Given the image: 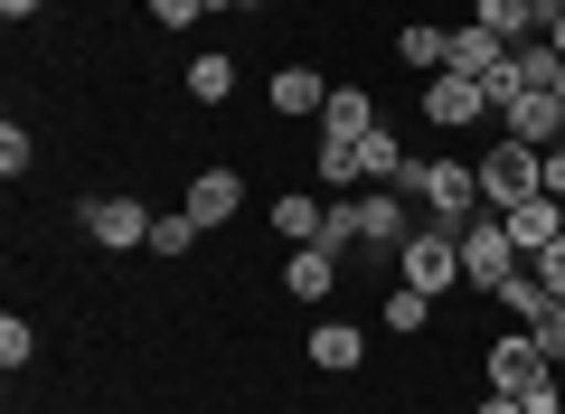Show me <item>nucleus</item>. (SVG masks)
Here are the masks:
<instances>
[{
    "mask_svg": "<svg viewBox=\"0 0 565 414\" xmlns=\"http://www.w3.org/2000/svg\"><path fill=\"white\" fill-rule=\"evenodd\" d=\"M405 198H424V226H471L481 217V170L471 160H415Z\"/></svg>",
    "mask_w": 565,
    "mask_h": 414,
    "instance_id": "nucleus-1",
    "label": "nucleus"
},
{
    "mask_svg": "<svg viewBox=\"0 0 565 414\" xmlns=\"http://www.w3.org/2000/svg\"><path fill=\"white\" fill-rule=\"evenodd\" d=\"M340 208H349V245H367V255H386V264H396L405 255V236H415V208H424V198H405V189H359V198H340Z\"/></svg>",
    "mask_w": 565,
    "mask_h": 414,
    "instance_id": "nucleus-2",
    "label": "nucleus"
},
{
    "mask_svg": "<svg viewBox=\"0 0 565 414\" xmlns=\"http://www.w3.org/2000/svg\"><path fill=\"white\" fill-rule=\"evenodd\" d=\"M471 170H481V208H527V198L546 189V151H537V141H519V132H500Z\"/></svg>",
    "mask_w": 565,
    "mask_h": 414,
    "instance_id": "nucleus-3",
    "label": "nucleus"
},
{
    "mask_svg": "<svg viewBox=\"0 0 565 414\" xmlns=\"http://www.w3.org/2000/svg\"><path fill=\"white\" fill-rule=\"evenodd\" d=\"M396 283H415V293H462V226H415L396 255Z\"/></svg>",
    "mask_w": 565,
    "mask_h": 414,
    "instance_id": "nucleus-4",
    "label": "nucleus"
},
{
    "mask_svg": "<svg viewBox=\"0 0 565 414\" xmlns=\"http://www.w3.org/2000/svg\"><path fill=\"white\" fill-rule=\"evenodd\" d=\"M519 245H509V226H500V208H481V217H471L462 226V283H471V293H500V283L509 274H519Z\"/></svg>",
    "mask_w": 565,
    "mask_h": 414,
    "instance_id": "nucleus-5",
    "label": "nucleus"
},
{
    "mask_svg": "<svg viewBox=\"0 0 565 414\" xmlns=\"http://www.w3.org/2000/svg\"><path fill=\"white\" fill-rule=\"evenodd\" d=\"M481 376H490V395H527L537 376H556V358L537 349V330H519V320H509V330L481 349Z\"/></svg>",
    "mask_w": 565,
    "mask_h": 414,
    "instance_id": "nucleus-6",
    "label": "nucleus"
},
{
    "mask_svg": "<svg viewBox=\"0 0 565 414\" xmlns=\"http://www.w3.org/2000/svg\"><path fill=\"white\" fill-rule=\"evenodd\" d=\"M85 236H95L104 255H132V245H151V208H141V198H95V208H85Z\"/></svg>",
    "mask_w": 565,
    "mask_h": 414,
    "instance_id": "nucleus-7",
    "label": "nucleus"
},
{
    "mask_svg": "<svg viewBox=\"0 0 565 414\" xmlns=\"http://www.w3.org/2000/svg\"><path fill=\"white\" fill-rule=\"evenodd\" d=\"M481 114H490L481 76H452V66H444V76L424 85V123H434V132H462V123H481Z\"/></svg>",
    "mask_w": 565,
    "mask_h": 414,
    "instance_id": "nucleus-8",
    "label": "nucleus"
},
{
    "mask_svg": "<svg viewBox=\"0 0 565 414\" xmlns=\"http://www.w3.org/2000/svg\"><path fill=\"white\" fill-rule=\"evenodd\" d=\"M500 226H509V245H519V255H546V245L565 236V198H527V208H500Z\"/></svg>",
    "mask_w": 565,
    "mask_h": 414,
    "instance_id": "nucleus-9",
    "label": "nucleus"
},
{
    "mask_svg": "<svg viewBox=\"0 0 565 414\" xmlns=\"http://www.w3.org/2000/svg\"><path fill=\"white\" fill-rule=\"evenodd\" d=\"M180 208H189L199 226H226V217H245V179H236V170H199Z\"/></svg>",
    "mask_w": 565,
    "mask_h": 414,
    "instance_id": "nucleus-10",
    "label": "nucleus"
},
{
    "mask_svg": "<svg viewBox=\"0 0 565 414\" xmlns=\"http://www.w3.org/2000/svg\"><path fill=\"white\" fill-rule=\"evenodd\" d=\"M500 123H509L519 141H537V151H546V141L565 132V104L546 95V85H527V95H509V104H500Z\"/></svg>",
    "mask_w": 565,
    "mask_h": 414,
    "instance_id": "nucleus-11",
    "label": "nucleus"
},
{
    "mask_svg": "<svg viewBox=\"0 0 565 414\" xmlns=\"http://www.w3.org/2000/svg\"><path fill=\"white\" fill-rule=\"evenodd\" d=\"M264 104H274L282 123H311V114L330 104V85L311 76V66H274V85H264Z\"/></svg>",
    "mask_w": 565,
    "mask_h": 414,
    "instance_id": "nucleus-12",
    "label": "nucleus"
},
{
    "mask_svg": "<svg viewBox=\"0 0 565 414\" xmlns=\"http://www.w3.org/2000/svg\"><path fill=\"white\" fill-rule=\"evenodd\" d=\"M302 358H311V368H321V376H349V368H359V358H367V330H359V320H321Z\"/></svg>",
    "mask_w": 565,
    "mask_h": 414,
    "instance_id": "nucleus-13",
    "label": "nucleus"
},
{
    "mask_svg": "<svg viewBox=\"0 0 565 414\" xmlns=\"http://www.w3.org/2000/svg\"><path fill=\"white\" fill-rule=\"evenodd\" d=\"M282 293H292V301H330V293H340V255H330V245H292Z\"/></svg>",
    "mask_w": 565,
    "mask_h": 414,
    "instance_id": "nucleus-14",
    "label": "nucleus"
},
{
    "mask_svg": "<svg viewBox=\"0 0 565 414\" xmlns=\"http://www.w3.org/2000/svg\"><path fill=\"white\" fill-rule=\"evenodd\" d=\"M452 76H500V66H509V39H490V29L481 20H462V29H452Z\"/></svg>",
    "mask_w": 565,
    "mask_h": 414,
    "instance_id": "nucleus-15",
    "label": "nucleus"
},
{
    "mask_svg": "<svg viewBox=\"0 0 565 414\" xmlns=\"http://www.w3.org/2000/svg\"><path fill=\"white\" fill-rule=\"evenodd\" d=\"M405 170H415V160H405V141L386 132V123L359 132V179H367V189H405Z\"/></svg>",
    "mask_w": 565,
    "mask_h": 414,
    "instance_id": "nucleus-16",
    "label": "nucleus"
},
{
    "mask_svg": "<svg viewBox=\"0 0 565 414\" xmlns=\"http://www.w3.org/2000/svg\"><path fill=\"white\" fill-rule=\"evenodd\" d=\"M274 226L292 245H321V226H330V198H311V189H292V198H274Z\"/></svg>",
    "mask_w": 565,
    "mask_h": 414,
    "instance_id": "nucleus-17",
    "label": "nucleus"
},
{
    "mask_svg": "<svg viewBox=\"0 0 565 414\" xmlns=\"http://www.w3.org/2000/svg\"><path fill=\"white\" fill-rule=\"evenodd\" d=\"M444 57H452V29H396V66H415V76H444Z\"/></svg>",
    "mask_w": 565,
    "mask_h": 414,
    "instance_id": "nucleus-18",
    "label": "nucleus"
},
{
    "mask_svg": "<svg viewBox=\"0 0 565 414\" xmlns=\"http://www.w3.org/2000/svg\"><path fill=\"white\" fill-rule=\"evenodd\" d=\"M321 132H340V141H359V132H377V104H367L359 85H330V104H321Z\"/></svg>",
    "mask_w": 565,
    "mask_h": 414,
    "instance_id": "nucleus-19",
    "label": "nucleus"
},
{
    "mask_svg": "<svg viewBox=\"0 0 565 414\" xmlns=\"http://www.w3.org/2000/svg\"><path fill=\"white\" fill-rule=\"evenodd\" d=\"M471 20H481L490 39L519 47V39H537V0H471Z\"/></svg>",
    "mask_w": 565,
    "mask_h": 414,
    "instance_id": "nucleus-20",
    "label": "nucleus"
},
{
    "mask_svg": "<svg viewBox=\"0 0 565 414\" xmlns=\"http://www.w3.org/2000/svg\"><path fill=\"white\" fill-rule=\"evenodd\" d=\"M226 95H236V57H217V47L189 57V104H226Z\"/></svg>",
    "mask_w": 565,
    "mask_h": 414,
    "instance_id": "nucleus-21",
    "label": "nucleus"
},
{
    "mask_svg": "<svg viewBox=\"0 0 565 414\" xmlns=\"http://www.w3.org/2000/svg\"><path fill=\"white\" fill-rule=\"evenodd\" d=\"M424 320H434V293H415V283H386V330H396V339H415Z\"/></svg>",
    "mask_w": 565,
    "mask_h": 414,
    "instance_id": "nucleus-22",
    "label": "nucleus"
},
{
    "mask_svg": "<svg viewBox=\"0 0 565 414\" xmlns=\"http://www.w3.org/2000/svg\"><path fill=\"white\" fill-rule=\"evenodd\" d=\"M199 236H207V226L189 217V208H170V217H151V255H161V264H180V255H189Z\"/></svg>",
    "mask_w": 565,
    "mask_h": 414,
    "instance_id": "nucleus-23",
    "label": "nucleus"
},
{
    "mask_svg": "<svg viewBox=\"0 0 565 414\" xmlns=\"http://www.w3.org/2000/svg\"><path fill=\"white\" fill-rule=\"evenodd\" d=\"M490 301H500V311H509V320H519V330H527V320L546 311V283H537V274H527V264H519V274H509V283H500V293H490Z\"/></svg>",
    "mask_w": 565,
    "mask_h": 414,
    "instance_id": "nucleus-24",
    "label": "nucleus"
},
{
    "mask_svg": "<svg viewBox=\"0 0 565 414\" xmlns=\"http://www.w3.org/2000/svg\"><path fill=\"white\" fill-rule=\"evenodd\" d=\"M321 189H359V141L321 132Z\"/></svg>",
    "mask_w": 565,
    "mask_h": 414,
    "instance_id": "nucleus-25",
    "label": "nucleus"
},
{
    "mask_svg": "<svg viewBox=\"0 0 565 414\" xmlns=\"http://www.w3.org/2000/svg\"><path fill=\"white\" fill-rule=\"evenodd\" d=\"M29 358H39V330H29V320H20V311H10V320H0V368L20 376V368H29Z\"/></svg>",
    "mask_w": 565,
    "mask_h": 414,
    "instance_id": "nucleus-26",
    "label": "nucleus"
},
{
    "mask_svg": "<svg viewBox=\"0 0 565 414\" xmlns=\"http://www.w3.org/2000/svg\"><path fill=\"white\" fill-rule=\"evenodd\" d=\"M527 330H537V349H546V358H556V368H565V301H546V311L527 320Z\"/></svg>",
    "mask_w": 565,
    "mask_h": 414,
    "instance_id": "nucleus-27",
    "label": "nucleus"
},
{
    "mask_svg": "<svg viewBox=\"0 0 565 414\" xmlns=\"http://www.w3.org/2000/svg\"><path fill=\"white\" fill-rule=\"evenodd\" d=\"M527 274H537V283H546V301H565V236H556V245H546V255H527Z\"/></svg>",
    "mask_w": 565,
    "mask_h": 414,
    "instance_id": "nucleus-28",
    "label": "nucleus"
},
{
    "mask_svg": "<svg viewBox=\"0 0 565 414\" xmlns=\"http://www.w3.org/2000/svg\"><path fill=\"white\" fill-rule=\"evenodd\" d=\"M29 160H39V141H29V132H20V123H10V132H0V170L20 179V170H29Z\"/></svg>",
    "mask_w": 565,
    "mask_h": 414,
    "instance_id": "nucleus-29",
    "label": "nucleus"
},
{
    "mask_svg": "<svg viewBox=\"0 0 565 414\" xmlns=\"http://www.w3.org/2000/svg\"><path fill=\"white\" fill-rule=\"evenodd\" d=\"M151 20H161V29H199L207 0H151Z\"/></svg>",
    "mask_w": 565,
    "mask_h": 414,
    "instance_id": "nucleus-30",
    "label": "nucleus"
},
{
    "mask_svg": "<svg viewBox=\"0 0 565 414\" xmlns=\"http://www.w3.org/2000/svg\"><path fill=\"white\" fill-rule=\"evenodd\" d=\"M546 198H565V141H546Z\"/></svg>",
    "mask_w": 565,
    "mask_h": 414,
    "instance_id": "nucleus-31",
    "label": "nucleus"
},
{
    "mask_svg": "<svg viewBox=\"0 0 565 414\" xmlns=\"http://www.w3.org/2000/svg\"><path fill=\"white\" fill-rule=\"evenodd\" d=\"M481 414H527V405H519V395H481Z\"/></svg>",
    "mask_w": 565,
    "mask_h": 414,
    "instance_id": "nucleus-32",
    "label": "nucleus"
},
{
    "mask_svg": "<svg viewBox=\"0 0 565 414\" xmlns=\"http://www.w3.org/2000/svg\"><path fill=\"white\" fill-rule=\"evenodd\" d=\"M0 20H39V0H0Z\"/></svg>",
    "mask_w": 565,
    "mask_h": 414,
    "instance_id": "nucleus-33",
    "label": "nucleus"
},
{
    "mask_svg": "<svg viewBox=\"0 0 565 414\" xmlns=\"http://www.w3.org/2000/svg\"><path fill=\"white\" fill-rule=\"evenodd\" d=\"M207 10H255V0H207Z\"/></svg>",
    "mask_w": 565,
    "mask_h": 414,
    "instance_id": "nucleus-34",
    "label": "nucleus"
},
{
    "mask_svg": "<svg viewBox=\"0 0 565 414\" xmlns=\"http://www.w3.org/2000/svg\"><path fill=\"white\" fill-rule=\"evenodd\" d=\"M556 395H565V368H556Z\"/></svg>",
    "mask_w": 565,
    "mask_h": 414,
    "instance_id": "nucleus-35",
    "label": "nucleus"
}]
</instances>
